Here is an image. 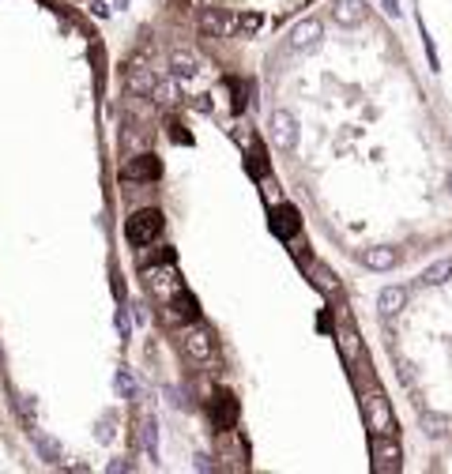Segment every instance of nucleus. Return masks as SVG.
Returning a JSON list of instances; mask_svg holds the SVG:
<instances>
[{
  "mask_svg": "<svg viewBox=\"0 0 452 474\" xmlns=\"http://www.w3.org/2000/svg\"><path fill=\"white\" fill-rule=\"evenodd\" d=\"M452 278V260H437V264H430L426 271H422V286H441V283H449Z\"/></svg>",
  "mask_w": 452,
  "mask_h": 474,
  "instance_id": "obj_16",
  "label": "nucleus"
},
{
  "mask_svg": "<svg viewBox=\"0 0 452 474\" xmlns=\"http://www.w3.org/2000/svg\"><path fill=\"white\" fill-rule=\"evenodd\" d=\"M162 173L159 155H136L128 166H121V177L125 181H155Z\"/></svg>",
  "mask_w": 452,
  "mask_h": 474,
  "instance_id": "obj_8",
  "label": "nucleus"
},
{
  "mask_svg": "<svg viewBox=\"0 0 452 474\" xmlns=\"http://www.w3.org/2000/svg\"><path fill=\"white\" fill-rule=\"evenodd\" d=\"M159 234H162V211H155V207L136 211V215L125 222V237L132 241V245H151V237H159Z\"/></svg>",
  "mask_w": 452,
  "mask_h": 474,
  "instance_id": "obj_1",
  "label": "nucleus"
},
{
  "mask_svg": "<svg viewBox=\"0 0 452 474\" xmlns=\"http://www.w3.org/2000/svg\"><path fill=\"white\" fill-rule=\"evenodd\" d=\"M422 433L433 436V441H437V436H452V418L426 411V414H422Z\"/></svg>",
  "mask_w": 452,
  "mask_h": 474,
  "instance_id": "obj_15",
  "label": "nucleus"
},
{
  "mask_svg": "<svg viewBox=\"0 0 452 474\" xmlns=\"http://www.w3.org/2000/svg\"><path fill=\"white\" fill-rule=\"evenodd\" d=\"M381 8H384V15H392V19L400 15V0H381Z\"/></svg>",
  "mask_w": 452,
  "mask_h": 474,
  "instance_id": "obj_25",
  "label": "nucleus"
},
{
  "mask_svg": "<svg viewBox=\"0 0 452 474\" xmlns=\"http://www.w3.org/2000/svg\"><path fill=\"white\" fill-rule=\"evenodd\" d=\"M181 347H185V354H189V358L208 361V358H211V350H215V339H211V331H208V328L192 324L185 335H181Z\"/></svg>",
  "mask_w": 452,
  "mask_h": 474,
  "instance_id": "obj_7",
  "label": "nucleus"
},
{
  "mask_svg": "<svg viewBox=\"0 0 452 474\" xmlns=\"http://www.w3.org/2000/svg\"><path fill=\"white\" fill-rule=\"evenodd\" d=\"M155 87H159V79H155V72H151V68H143V64H136V68L128 72V90H132V95H143V98H151V95H155Z\"/></svg>",
  "mask_w": 452,
  "mask_h": 474,
  "instance_id": "obj_12",
  "label": "nucleus"
},
{
  "mask_svg": "<svg viewBox=\"0 0 452 474\" xmlns=\"http://www.w3.org/2000/svg\"><path fill=\"white\" fill-rule=\"evenodd\" d=\"M31 444H34V448H38V455H42L45 463H57V459H61V448H57V444H53V441H49V436H45V433L31 429Z\"/></svg>",
  "mask_w": 452,
  "mask_h": 474,
  "instance_id": "obj_18",
  "label": "nucleus"
},
{
  "mask_svg": "<svg viewBox=\"0 0 452 474\" xmlns=\"http://www.w3.org/2000/svg\"><path fill=\"white\" fill-rule=\"evenodd\" d=\"M170 68H173V76H178V79H189V76H196V72H200V64H196V57H192L189 49H173L170 53Z\"/></svg>",
  "mask_w": 452,
  "mask_h": 474,
  "instance_id": "obj_14",
  "label": "nucleus"
},
{
  "mask_svg": "<svg viewBox=\"0 0 452 474\" xmlns=\"http://www.w3.org/2000/svg\"><path fill=\"white\" fill-rule=\"evenodd\" d=\"M407 305V290L403 286H384L381 294H377V309H381V316H396Z\"/></svg>",
  "mask_w": 452,
  "mask_h": 474,
  "instance_id": "obj_13",
  "label": "nucleus"
},
{
  "mask_svg": "<svg viewBox=\"0 0 452 474\" xmlns=\"http://www.w3.org/2000/svg\"><path fill=\"white\" fill-rule=\"evenodd\" d=\"M114 384H117V392H121L125 399H136V380H132V373H128V369H121V373L114 377Z\"/></svg>",
  "mask_w": 452,
  "mask_h": 474,
  "instance_id": "obj_23",
  "label": "nucleus"
},
{
  "mask_svg": "<svg viewBox=\"0 0 452 474\" xmlns=\"http://www.w3.org/2000/svg\"><path fill=\"white\" fill-rule=\"evenodd\" d=\"M449 184H452V181H449Z\"/></svg>",
  "mask_w": 452,
  "mask_h": 474,
  "instance_id": "obj_27",
  "label": "nucleus"
},
{
  "mask_svg": "<svg viewBox=\"0 0 452 474\" xmlns=\"http://www.w3.org/2000/svg\"><path fill=\"white\" fill-rule=\"evenodd\" d=\"M140 441H143V452H151V459H155V448H159V425H155V418H140Z\"/></svg>",
  "mask_w": 452,
  "mask_h": 474,
  "instance_id": "obj_19",
  "label": "nucleus"
},
{
  "mask_svg": "<svg viewBox=\"0 0 452 474\" xmlns=\"http://www.w3.org/2000/svg\"><path fill=\"white\" fill-rule=\"evenodd\" d=\"M200 26H204L211 38H226L237 26V15H226V12H219V8H204V12H200Z\"/></svg>",
  "mask_w": 452,
  "mask_h": 474,
  "instance_id": "obj_10",
  "label": "nucleus"
},
{
  "mask_svg": "<svg viewBox=\"0 0 452 474\" xmlns=\"http://www.w3.org/2000/svg\"><path fill=\"white\" fill-rule=\"evenodd\" d=\"M117 331H121V339H128V316H125V309L117 313Z\"/></svg>",
  "mask_w": 452,
  "mask_h": 474,
  "instance_id": "obj_26",
  "label": "nucleus"
},
{
  "mask_svg": "<svg viewBox=\"0 0 452 474\" xmlns=\"http://www.w3.org/2000/svg\"><path fill=\"white\" fill-rule=\"evenodd\" d=\"M155 102H159V106H170V102H178V83H159V87H155V95H151Z\"/></svg>",
  "mask_w": 452,
  "mask_h": 474,
  "instance_id": "obj_22",
  "label": "nucleus"
},
{
  "mask_svg": "<svg viewBox=\"0 0 452 474\" xmlns=\"http://www.w3.org/2000/svg\"><path fill=\"white\" fill-rule=\"evenodd\" d=\"M313 283H317V286H320V290H325V294H339V278L332 275L325 264H317V267H313Z\"/></svg>",
  "mask_w": 452,
  "mask_h": 474,
  "instance_id": "obj_20",
  "label": "nucleus"
},
{
  "mask_svg": "<svg viewBox=\"0 0 452 474\" xmlns=\"http://www.w3.org/2000/svg\"><path fill=\"white\" fill-rule=\"evenodd\" d=\"M147 290H151L155 297H162V301H173L185 286H181L173 264H162V267H151V271H147Z\"/></svg>",
  "mask_w": 452,
  "mask_h": 474,
  "instance_id": "obj_4",
  "label": "nucleus"
},
{
  "mask_svg": "<svg viewBox=\"0 0 452 474\" xmlns=\"http://www.w3.org/2000/svg\"><path fill=\"white\" fill-rule=\"evenodd\" d=\"M260 15H256V12H249V15H237V31H242V34H256V31H260Z\"/></svg>",
  "mask_w": 452,
  "mask_h": 474,
  "instance_id": "obj_24",
  "label": "nucleus"
},
{
  "mask_svg": "<svg viewBox=\"0 0 452 474\" xmlns=\"http://www.w3.org/2000/svg\"><path fill=\"white\" fill-rule=\"evenodd\" d=\"M332 19L339 26H362L370 19V8H366V0H336L332 4Z\"/></svg>",
  "mask_w": 452,
  "mask_h": 474,
  "instance_id": "obj_9",
  "label": "nucleus"
},
{
  "mask_svg": "<svg viewBox=\"0 0 452 474\" xmlns=\"http://www.w3.org/2000/svg\"><path fill=\"white\" fill-rule=\"evenodd\" d=\"M173 309H178V316H181V320H196V301H192V297L185 294V290H181L178 297H173Z\"/></svg>",
  "mask_w": 452,
  "mask_h": 474,
  "instance_id": "obj_21",
  "label": "nucleus"
},
{
  "mask_svg": "<svg viewBox=\"0 0 452 474\" xmlns=\"http://www.w3.org/2000/svg\"><path fill=\"white\" fill-rule=\"evenodd\" d=\"M362 264L370 267V271H392V267L400 264V253L389 245H373V248H362Z\"/></svg>",
  "mask_w": 452,
  "mask_h": 474,
  "instance_id": "obj_11",
  "label": "nucleus"
},
{
  "mask_svg": "<svg viewBox=\"0 0 452 474\" xmlns=\"http://www.w3.org/2000/svg\"><path fill=\"white\" fill-rule=\"evenodd\" d=\"M339 350H343V358L350 361V365L362 361V342H358V335L350 328H339Z\"/></svg>",
  "mask_w": 452,
  "mask_h": 474,
  "instance_id": "obj_17",
  "label": "nucleus"
},
{
  "mask_svg": "<svg viewBox=\"0 0 452 474\" xmlns=\"http://www.w3.org/2000/svg\"><path fill=\"white\" fill-rule=\"evenodd\" d=\"M320 38H325V23H320V19H302V23H294V31H290V53H309V49H317Z\"/></svg>",
  "mask_w": 452,
  "mask_h": 474,
  "instance_id": "obj_5",
  "label": "nucleus"
},
{
  "mask_svg": "<svg viewBox=\"0 0 452 474\" xmlns=\"http://www.w3.org/2000/svg\"><path fill=\"white\" fill-rule=\"evenodd\" d=\"M403 455H400V444H396V436H377L373 441V471L381 474H396L403 467Z\"/></svg>",
  "mask_w": 452,
  "mask_h": 474,
  "instance_id": "obj_6",
  "label": "nucleus"
},
{
  "mask_svg": "<svg viewBox=\"0 0 452 474\" xmlns=\"http://www.w3.org/2000/svg\"><path fill=\"white\" fill-rule=\"evenodd\" d=\"M267 132H272V143L279 147V151H294V147H298V117H294L290 109H272Z\"/></svg>",
  "mask_w": 452,
  "mask_h": 474,
  "instance_id": "obj_3",
  "label": "nucleus"
},
{
  "mask_svg": "<svg viewBox=\"0 0 452 474\" xmlns=\"http://www.w3.org/2000/svg\"><path fill=\"white\" fill-rule=\"evenodd\" d=\"M366 425L373 429V436H396V418H392V406L381 392H370L366 395Z\"/></svg>",
  "mask_w": 452,
  "mask_h": 474,
  "instance_id": "obj_2",
  "label": "nucleus"
}]
</instances>
